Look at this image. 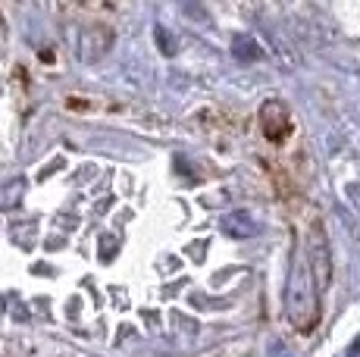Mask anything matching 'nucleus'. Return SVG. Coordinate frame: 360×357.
Here are the masks:
<instances>
[{
  "mask_svg": "<svg viewBox=\"0 0 360 357\" xmlns=\"http://www.w3.org/2000/svg\"><path fill=\"white\" fill-rule=\"evenodd\" d=\"M320 283L316 273L310 266L307 254L297 245L295 257H292V270H288V283H285V320L292 323L297 332H310L320 323Z\"/></svg>",
  "mask_w": 360,
  "mask_h": 357,
  "instance_id": "nucleus-1",
  "label": "nucleus"
},
{
  "mask_svg": "<svg viewBox=\"0 0 360 357\" xmlns=\"http://www.w3.org/2000/svg\"><path fill=\"white\" fill-rule=\"evenodd\" d=\"M301 248H304V254H307L310 266H314L316 283H320V288H326V285H329V276H332V254H329L326 229H323L320 219H310V226L304 229Z\"/></svg>",
  "mask_w": 360,
  "mask_h": 357,
  "instance_id": "nucleus-2",
  "label": "nucleus"
},
{
  "mask_svg": "<svg viewBox=\"0 0 360 357\" xmlns=\"http://www.w3.org/2000/svg\"><path fill=\"white\" fill-rule=\"evenodd\" d=\"M260 126H263V135H266L269 141H276V144H282L292 135V129H295V122H292V113H288V107L282 104V100H263L260 104Z\"/></svg>",
  "mask_w": 360,
  "mask_h": 357,
  "instance_id": "nucleus-3",
  "label": "nucleus"
},
{
  "mask_svg": "<svg viewBox=\"0 0 360 357\" xmlns=\"http://www.w3.org/2000/svg\"><path fill=\"white\" fill-rule=\"evenodd\" d=\"M110 44H113V29L107 22H88L79 35V60L94 63L110 51Z\"/></svg>",
  "mask_w": 360,
  "mask_h": 357,
  "instance_id": "nucleus-4",
  "label": "nucleus"
},
{
  "mask_svg": "<svg viewBox=\"0 0 360 357\" xmlns=\"http://www.w3.org/2000/svg\"><path fill=\"white\" fill-rule=\"evenodd\" d=\"M223 229L229 232V235H238V238H248L257 232V223H254L251 216L245 214V210H238V214H229L223 219Z\"/></svg>",
  "mask_w": 360,
  "mask_h": 357,
  "instance_id": "nucleus-5",
  "label": "nucleus"
},
{
  "mask_svg": "<svg viewBox=\"0 0 360 357\" xmlns=\"http://www.w3.org/2000/svg\"><path fill=\"white\" fill-rule=\"evenodd\" d=\"M157 41L163 44V53H176V51H172V41H166V32L163 29H157Z\"/></svg>",
  "mask_w": 360,
  "mask_h": 357,
  "instance_id": "nucleus-6",
  "label": "nucleus"
}]
</instances>
